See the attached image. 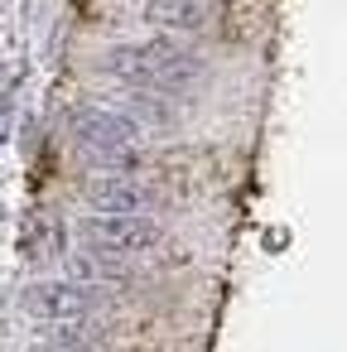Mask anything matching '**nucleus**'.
Returning <instances> with one entry per match:
<instances>
[{
  "instance_id": "f257e3e1",
  "label": "nucleus",
  "mask_w": 347,
  "mask_h": 352,
  "mask_svg": "<svg viewBox=\"0 0 347 352\" xmlns=\"http://www.w3.org/2000/svg\"><path fill=\"white\" fill-rule=\"evenodd\" d=\"M102 68L126 82L131 92H159V97H183L208 78L203 54H193L179 39H135V44H116L107 49Z\"/></svg>"
},
{
  "instance_id": "f03ea898",
  "label": "nucleus",
  "mask_w": 347,
  "mask_h": 352,
  "mask_svg": "<svg viewBox=\"0 0 347 352\" xmlns=\"http://www.w3.org/2000/svg\"><path fill=\"white\" fill-rule=\"evenodd\" d=\"M68 135L73 145L107 174H135L140 169V126L126 111L107 107H73L68 111Z\"/></svg>"
},
{
  "instance_id": "7ed1b4c3",
  "label": "nucleus",
  "mask_w": 347,
  "mask_h": 352,
  "mask_svg": "<svg viewBox=\"0 0 347 352\" xmlns=\"http://www.w3.org/2000/svg\"><path fill=\"white\" fill-rule=\"evenodd\" d=\"M102 299H107L102 289L78 285V280H34V285L20 289L15 304H20V314H30L49 328H63V323H82L87 314H97Z\"/></svg>"
},
{
  "instance_id": "20e7f679",
  "label": "nucleus",
  "mask_w": 347,
  "mask_h": 352,
  "mask_svg": "<svg viewBox=\"0 0 347 352\" xmlns=\"http://www.w3.org/2000/svg\"><path fill=\"white\" fill-rule=\"evenodd\" d=\"M164 241V227L150 212H92L82 222V246L107 256H145Z\"/></svg>"
},
{
  "instance_id": "39448f33",
  "label": "nucleus",
  "mask_w": 347,
  "mask_h": 352,
  "mask_svg": "<svg viewBox=\"0 0 347 352\" xmlns=\"http://www.w3.org/2000/svg\"><path fill=\"white\" fill-rule=\"evenodd\" d=\"M82 198L92 203V212H155L159 208V188H150L135 174H107V169H97L82 184Z\"/></svg>"
},
{
  "instance_id": "423d86ee",
  "label": "nucleus",
  "mask_w": 347,
  "mask_h": 352,
  "mask_svg": "<svg viewBox=\"0 0 347 352\" xmlns=\"http://www.w3.org/2000/svg\"><path fill=\"white\" fill-rule=\"evenodd\" d=\"M63 251H68V227L54 212H44V208L25 212V222H20V256L30 265H49V261H63Z\"/></svg>"
},
{
  "instance_id": "0eeeda50",
  "label": "nucleus",
  "mask_w": 347,
  "mask_h": 352,
  "mask_svg": "<svg viewBox=\"0 0 347 352\" xmlns=\"http://www.w3.org/2000/svg\"><path fill=\"white\" fill-rule=\"evenodd\" d=\"M145 25L164 30V34H198L208 25V0H145Z\"/></svg>"
},
{
  "instance_id": "6e6552de",
  "label": "nucleus",
  "mask_w": 347,
  "mask_h": 352,
  "mask_svg": "<svg viewBox=\"0 0 347 352\" xmlns=\"http://www.w3.org/2000/svg\"><path fill=\"white\" fill-rule=\"evenodd\" d=\"M68 280H78V285H92V289H102V285H126L131 280V265L121 261V256H107V251H78V256H68Z\"/></svg>"
},
{
  "instance_id": "1a4fd4ad",
  "label": "nucleus",
  "mask_w": 347,
  "mask_h": 352,
  "mask_svg": "<svg viewBox=\"0 0 347 352\" xmlns=\"http://www.w3.org/2000/svg\"><path fill=\"white\" fill-rule=\"evenodd\" d=\"M126 111H131L135 126H174V107L159 92H131L126 97Z\"/></svg>"
}]
</instances>
